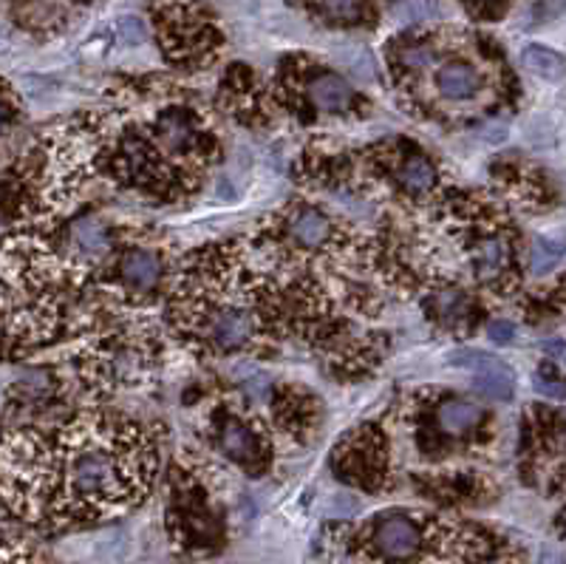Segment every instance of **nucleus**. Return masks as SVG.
Returning a JSON list of instances; mask_svg holds the SVG:
<instances>
[{
  "label": "nucleus",
  "instance_id": "nucleus-1",
  "mask_svg": "<svg viewBox=\"0 0 566 564\" xmlns=\"http://www.w3.org/2000/svg\"><path fill=\"white\" fill-rule=\"evenodd\" d=\"M156 465L148 431L122 417L21 429L0 440V503L37 528L100 522L145 499Z\"/></svg>",
  "mask_w": 566,
  "mask_h": 564
},
{
  "label": "nucleus",
  "instance_id": "nucleus-2",
  "mask_svg": "<svg viewBox=\"0 0 566 564\" xmlns=\"http://www.w3.org/2000/svg\"><path fill=\"white\" fill-rule=\"evenodd\" d=\"M261 295L252 290L250 270L229 261L227 250L193 256L173 281V315L184 335L210 354L252 349L267 332Z\"/></svg>",
  "mask_w": 566,
  "mask_h": 564
},
{
  "label": "nucleus",
  "instance_id": "nucleus-3",
  "mask_svg": "<svg viewBox=\"0 0 566 564\" xmlns=\"http://www.w3.org/2000/svg\"><path fill=\"white\" fill-rule=\"evenodd\" d=\"M159 37H162V48L170 63L184 68L213 63L218 43H222L218 29L204 18V12H196L188 3H173L159 12Z\"/></svg>",
  "mask_w": 566,
  "mask_h": 564
},
{
  "label": "nucleus",
  "instance_id": "nucleus-4",
  "mask_svg": "<svg viewBox=\"0 0 566 564\" xmlns=\"http://www.w3.org/2000/svg\"><path fill=\"white\" fill-rule=\"evenodd\" d=\"M462 259L479 284L507 290L516 270L512 241L496 222H471L462 227Z\"/></svg>",
  "mask_w": 566,
  "mask_h": 564
},
{
  "label": "nucleus",
  "instance_id": "nucleus-5",
  "mask_svg": "<svg viewBox=\"0 0 566 564\" xmlns=\"http://www.w3.org/2000/svg\"><path fill=\"white\" fill-rule=\"evenodd\" d=\"M168 275L165 247L154 238L122 241L114 256V286L125 301H139L154 295Z\"/></svg>",
  "mask_w": 566,
  "mask_h": 564
},
{
  "label": "nucleus",
  "instance_id": "nucleus-6",
  "mask_svg": "<svg viewBox=\"0 0 566 564\" xmlns=\"http://www.w3.org/2000/svg\"><path fill=\"white\" fill-rule=\"evenodd\" d=\"M365 537H369L365 544H369L371 556L385 564L411 562L431 539L422 519L405 514V510H388V514L377 517L369 524Z\"/></svg>",
  "mask_w": 566,
  "mask_h": 564
},
{
  "label": "nucleus",
  "instance_id": "nucleus-7",
  "mask_svg": "<svg viewBox=\"0 0 566 564\" xmlns=\"http://www.w3.org/2000/svg\"><path fill=\"white\" fill-rule=\"evenodd\" d=\"M213 437H216L218 451L250 474H261L270 463V440L258 420H247L236 411H224Z\"/></svg>",
  "mask_w": 566,
  "mask_h": 564
},
{
  "label": "nucleus",
  "instance_id": "nucleus-8",
  "mask_svg": "<svg viewBox=\"0 0 566 564\" xmlns=\"http://www.w3.org/2000/svg\"><path fill=\"white\" fill-rule=\"evenodd\" d=\"M448 363L473 372V388L479 395H485L487 401L507 403L516 395V374H512V369L505 361L493 358V354L476 352V349L467 352L465 349V352H453Z\"/></svg>",
  "mask_w": 566,
  "mask_h": 564
},
{
  "label": "nucleus",
  "instance_id": "nucleus-9",
  "mask_svg": "<svg viewBox=\"0 0 566 564\" xmlns=\"http://www.w3.org/2000/svg\"><path fill=\"white\" fill-rule=\"evenodd\" d=\"M283 233L292 241V247L306 252L329 250L338 241V225L320 207H312V204H295L286 213Z\"/></svg>",
  "mask_w": 566,
  "mask_h": 564
},
{
  "label": "nucleus",
  "instance_id": "nucleus-10",
  "mask_svg": "<svg viewBox=\"0 0 566 564\" xmlns=\"http://www.w3.org/2000/svg\"><path fill=\"white\" fill-rule=\"evenodd\" d=\"M304 94L312 109L326 111V114H349L358 105V94L349 82L329 68L317 66V63H309L304 68Z\"/></svg>",
  "mask_w": 566,
  "mask_h": 564
},
{
  "label": "nucleus",
  "instance_id": "nucleus-11",
  "mask_svg": "<svg viewBox=\"0 0 566 564\" xmlns=\"http://www.w3.org/2000/svg\"><path fill=\"white\" fill-rule=\"evenodd\" d=\"M433 89L448 102H471L485 91V75L465 57H451L437 66Z\"/></svg>",
  "mask_w": 566,
  "mask_h": 564
},
{
  "label": "nucleus",
  "instance_id": "nucleus-12",
  "mask_svg": "<svg viewBox=\"0 0 566 564\" xmlns=\"http://www.w3.org/2000/svg\"><path fill=\"white\" fill-rule=\"evenodd\" d=\"M428 313L437 320L439 327L448 329L453 335H467V329L473 327V304L471 295L462 290V286H433L428 293Z\"/></svg>",
  "mask_w": 566,
  "mask_h": 564
},
{
  "label": "nucleus",
  "instance_id": "nucleus-13",
  "mask_svg": "<svg viewBox=\"0 0 566 564\" xmlns=\"http://www.w3.org/2000/svg\"><path fill=\"white\" fill-rule=\"evenodd\" d=\"M394 182L399 193L408 199H424L437 191L439 170L431 159L419 154V150H399L392 165Z\"/></svg>",
  "mask_w": 566,
  "mask_h": 564
},
{
  "label": "nucleus",
  "instance_id": "nucleus-14",
  "mask_svg": "<svg viewBox=\"0 0 566 564\" xmlns=\"http://www.w3.org/2000/svg\"><path fill=\"white\" fill-rule=\"evenodd\" d=\"M485 420V411L482 406L471 401H459V397H448L437 406L433 411V422L439 426V431L448 437H465L471 431H476Z\"/></svg>",
  "mask_w": 566,
  "mask_h": 564
},
{
  "label": "nucleus",
  "instance_id": "nucleus-15",
  "mask_svg": "<svg viewBox=\"0 0 566 564\" xmlns=\"http://www.w3.org/2000/svg\"><path fill=\"white\" fill-rule=\"evenodd\" d=\"M297 3L331 26H363L371 21L369 0H297Z\"/></svg>",
  "mask_w": 566,
  "mask_h": 564
},
{
  "label": "nucleus",
  "instance_id": "nucleus-16",
  "mask_svg": "<svg viewBox=\"0 0 566 564\" xmlns=\"http://www.w3.org/2000/svg\"><path fill=\"white\" fill-rule=\"evenodd\" d=\"M521 63H524L535 77H541V80L555 82L566 77V60L558 52H553V48L546 46H527L524 52H521Z\"/></svg>",
  "mask_w": 566,
  "mask_h": 564
},
{
  "label": "nucleus",
  "instance_id": "nucleus-17",
  "mask_svg": "<svg viewBox=\"0 0 566 564\" xmlns=\"http://www.w3.org/2000/svg\"><path fill=\"white\" fill-rule=\"evenodd\" d=\"M566 256V236H541L533 245V272H550Z\"/></svg>",
  "mask_w": 566,
  "mask_h": 564
},
{
  "label": "nucleus",
  "instance_id": "nucleus-18",
  "mask_svg": "<svg viewBox=\"0 0 566 564\" xmlns=\"http://www.w3.org/2000/svg\"><path fill=\"white\" fill-rule=\"evenodd\" d=\"M0 564H48L41 553L26 542L0 533Z\"/></svg>",
  "mask_w": 566,
  "mask_h": 564
},
{
  "label": "nucleus",
  "instance_id": "nucleus-19",
  "mask_svg": "<svg viewBox=\"0 0 566 564\" xmlns=\"http://www.w3.org/2000/svg\"><path fill=\"white\" fill-rule=\"evenodd\" d=\"M533 386L539 395L550 397V401H564L566 397V377H561L558 369L550 366V363H544V366L535 372Z\"/></svg>",
  "mask_w": 566,
  "mask_h": 564
},
{
  "label": "nucleus",
  "instance_id": "nucleus-20",
  "mask_svg": "<svg viewBox=\"0 0 566 564\" xmlns=\"http://www.w3.org/2000/svg\"><path fill=\"white\" fill-rule=\"evenodd\" d=\"M14 120H18V100H14L12 89H9L7 82L0 80V136L12 128Z\"/></svg>",
  "mask_w": 566,
  "mask_h": 564
},
{
  "label": "nucleus",
  "instance_id": "nucleus-21",
  "mask_svg": "<svg viewBox=\"0 0 566 564\" xmlns=\"http://www.w3.org/2000/svg\"><path fill=\"white\" fill-rule=\"evenodd\" d=\"M120 34L125 43L139 46V43H145V37H148V29H145V23H142L139 18H125V21L120 23Z\"/></svg>",
  "mask_w": 566,
  "mask_h": 564
},
{
  "label": "nucleus",
  "instance_id": "nucleus-22",
  "mask_svg": "<svg viewBox=\"0 0 566 564\" xmlns=\"http://www.w3.org/2000/svg\"><path fill=\"white\" fill-rule=\"evenodd\" d=\"M487 338L496 343V347H507L516 340V324L510 320H493L490 327H487Z\"/></svg>",
  "mask_w": 566,
  "mask_h": 564
},
{
  "label": "nucleus",
  "instance_id": "nucleus-23",
  "mask_svg": "<svg viewBox=\"0 0 566 564\" xmlns=\"http://www.w3.org/2000/svg\"><path fill=\"white\" fill-rule=\"evenodd\" d=\"M465 3H467V7H473V9H476V12H485V14H490L493 9L499 7L501 0H465Z\"/></svg>",
  "mask_w": 566,
  "mask_h": 564
},
{
  "label": "nucleus",
  "instance_id": "nucleus-24",
  "mask_svg": "<svg viewBox=\"0 0 566 564\" xmlns=\"http://www.w3.org/2000/svg\"><path fill=\"white\" fill-rule=\"evenodd\" d=\"M535 564H566V559L558 556V553H553V551H541L539 559H535Z\"/></svg>",
  "mask_w": 566,
  "mask_h": 564
},
{
  "label": "nucleus",
  "instance_id": "nucleus-25",
  "mask_svg": "<svg viewBox=\"0 0 566 564\" xmlns=\"http://www.w3.org/2000/svg\"><path fill=\"white\" fill-rule=\"evenodd\" d=\"M9 343H7V338H3V329H0V358H9Z\"/></svg>",
  "mask_w": 566,
  "mask_h": 564
},
{
  "label": "nucleus",
  "instance_id": "nucleus-26",
  "mask_svg": "<svg viewBox=\"0 0 566 564\" xmlns=\"http://www.w3.org/2000/svg\"><path fill=\"white\" fill-rule=\"evenodd\" d=\"M0 440H3V431H0Z\"/></svg>",
  "mask_w": 566,
  "mask_h": 564
}]
</instances>
